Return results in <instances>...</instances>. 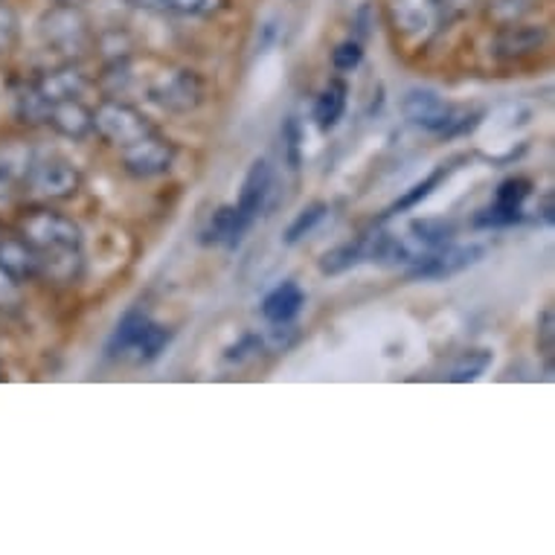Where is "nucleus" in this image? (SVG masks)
<instances>
[{
    "label": "nucleus",
    "instance_id": "nucleus-15",
    "mask_svg": "<svg viewBox=\"0 0 555 555\" xmlns=\"http://www.w3.org/2000/svg\"><path fill=\"white\" fill-rule=\"evenodd\" d=\"M442 178H446V169H437V172L430 175V178H425V181H422V183H416V186H413V190H410L408 195H404V198L396 201V204H392V207H390V212H401V210H410V207H416L420 201H425L430 195V192L437 190Z\"/></svg>",
    "mask_w": 555,
    "mask_h": 555
},
{
    "label": "nucleus",
    "instance_id": "nucleus-8",
    "mask_svg": "<svg viewBox=\"0 0 555 555\" xmlns=\"http://www.w3.org/2000/svg\"><path fill=\"white\" fill-rule=\"evenodd\" d=\"M346 108V85L332 82L326 91L320 93L318 105H314V119H318L320 128L337 126V119L344 117Z\"/></svg>",
    "mask_w": 555,
    "mask_h": 555
},
{
    "label": "nucleus",
    "instance_id": "nucleus-17",
    "mask_svg": "<svg viewBox=\"0 0 555 555\" xmlns=\"http://www.w3.org/2000/svg\"><path fill=\"white\" fill-rule=\"evenodd\" d=\"M520 219V207H509V204H501V201H494V207L489 210H482L477 216V228H506L512 221Z\"/></svg>",
    "mask_w": 555,
    "mask_h": 555
},
{
    "label": "nucleus",
    "instance_id": "nucleus-7",
    "mask_svg": "<svg viewBox=\"0 0 555 555\" xmlns=\"http://www.w3.org/2000/svg\"><path fill=\"white\" fill-rule=\"evenodd\" d=\"M302 302H306V294L297 283H283L280 288H273L262 302V314L276 326L283 323H292L297 314H300Z\"/></svg>",
    "mask_w": 555,
    "mask_h": 555
},
{
    "label": "nucleus",
    "instance_id": "nucleus-9",
    "mask_svg": "<svg viewBox=\"0 0 555 555\" xmlns=\"http://www.w3.org/2000/svg\"><path fill=\"white\" fill-rule=\"evenodd\" d=\"M250 228L242 216H238L236 207H221L216 212V219H212V228H210V236L212 242H224V245H238V238L245 236V230Z\"/></svg>",
    "mask_w": 555,
    "mask_h": 555
},
{
    "label": "nucleus",
    "instance_id": "nucleus-23",
    "mask_svg": "<svg viewBox=\"0 0 555 555\" xmlns=\"http://www.w3.org/2000/svg\"><path fill=\"white\" fill-rule=\"evenodd\" d=\"M285 137H288V149H292V166L300 164V126H297V119H292L288 122V128H285Z\"/></svg>",
    "mask_w": 555,
    "mask_h": 555
},
{
    "label": "nucleus",
    "instance_id": "nucleus-12",
    "mask_svg": "<svg viewBox=\"0 0 555 555\" xmlns=\"http://www.w3.org/2000/svg\"><path fill=\"white\" fill-rule=\"evenodd\" d=\"M366 256L364 242H356V245H340L335 250H328L323 259H320V271L323 273H344L346 268H352Z\"/></svg>",
    "mask_w": 555,
    "mask_h": 555
},
{
    "label": "nucleus",
    "instance_id": "nucleus-24",
    "mask_svg": "<svg viewBox=\"0 0 555 555\" xmlns=\"http://www.w3.org/2000/svg\"><path fill=\"white\" fill-rule=\"evenodd\" d=\"M10 190V166L0 164V195H7Z\"/></svg>",
    "mask_w": 555,
    "mask_h": 555
},
{
    "label": "nucleus",
    "instance_id": "nucleus-20",
    "mask_svg": "<svg viewBox=\"0 0 555 555\" xmlns=\"http://www.w3.org/2000/svg\"><path fill=\"white\" fill-rule=\"evenodd\" d=\"M361 55H364V50H361L358 41H344V44H337V50L332 53V62H335L337 70H352V67L361 64Z\"/></svg>",
    "mask_w": 555,
    "mask_h": 555
},
{
    "label": "nucleus",
    "instance_id": "nucleus-4",
    "mask_svg": "<svg viewBox=\"0 0 555 555\" xmlns=\"http://www.w3.org/2000/svg\"><path fill=\"white\" fill-rule=\"evenodd\" d=\"M24 236L38 247H50V250H67V247L76 245V228L70 221L59 219V216H50V212H41V216H33L29 221H24Z\"/></svg>",
    "mask_w": 555,
    "mask_h": 555
},
{
    "label": "nucleus",
    "instance_id": "nucleus-1",
    "mask_svg": "<svg viewBox=\"0 0 555 555\" xmlns=\"http://www.w3.org/2000/svg\"><path fill=\"white\" fill-rule=\"evenodd\" d=\"M166 340H169V332H166L164 326H155L146 314L131 311V314L122 318V323H119L114 337H111L108 352L114 358L137 352L140 361H152V358H157V352L164 349Z\"/></svg>",
    "mask_w": 555,
    "mask_h": 555
},
{
    "label": "nucleus",
    "instance_id": "nucleus-19",
    "mask_svg": "<svg viewBox=\"0 0 555 555\" xmlns=\"http://www.w3.org/2000/svg\"><path fill=\"white\" fill-rule=\"evenodd\" d=\"M529 195V181L527 178H509L506 183H501L498 190V201L501 204H509V207H520Z\"/></svg>",
    "mask_w": 555,
    "mask_h": 555
},
{
    "label": "nucleus",
    "instance_id": "nucleus-14",
    "mask_svg": "<svg viewBox=\"0 0 555 555\" xmlns=\"http://www.w3.org/2000/svg\"><path fill=\"white\" fill-rule=\"evenodd\" d=\"M134 146H140V157H134V155L126 157L131 169H134L137 164H146L143 169H140V172L149 175V172H160V169L169 164V155L164 152V146H157V143H143V140H140V143H134Z\"/></svg>",
    "mask_w": 555,
    "mask_h": 555
},
{
    "label": "nucleus",
    "instance_id": "nucleus-21",
    "mask_svg": "<svg viewBox=\"0 0 555 555\" xmlns=\"http://www.w3.org/2000/svg\"><path fill=\"white\" fill-rule=\"evenodd\" d=\"M160 3L172 7V10L190 12V15H210L224 7V0H160Z\"/></svg>",
    "mask_w": 555,
    "mask_h": 555
},
{
    "label": "nucleus",
    "instance_id": "nucleus-22",
    "mask_svg": "<svg viewBox=\"0 0 555 555\" xmlns=\"http://www.w3.org/2000/svg\"><path fill=\"white\" fill-rule=\"evenodd\" d=\"M15 15H12L7 7H0V50H7L12 44V38H15Z\"/></svg>",
    "mask_w": 555,
    "mask_h": 555
},
{
    "label": "nucleus",
    "instance_id": "nucleus-13",
    "mask_svg": "<svg viewBox=\"0 0 555 555\" xmlns=\"http://www.w3.org/2000/svg\"><path fill=\"white\" fill-rule=\"evenodd\" d=\"M326 212H328L326 204H311V207H306V210L292 221V228L285 230V242H288V245H297L302 236H309L311 230L326 219Z\"/></svg>",
    "mask_w": 555,
    "mask_h": 555
},
{
    "label": "nucleus",
    "instance_id": "nucleus-25",
    "mask_svg": "<svg viewBox=\"0 0 555 555\" xmlns=\"http://www.w3.org/2000/svg\"><path fill=\"white\" fill-rule=\"evenodd\" d=\"M59 3H76V0H59Z\"/></svg>",
    "mask_w": 555,
    "mask_h": 555
},
{
    "label": "nucleus",
    "instance_id": "nucleus-16",
    "mask_svg": "<svg viewBox=\"0 0 555 555\" xmlns=\"http://www.w3.org/2000/svg\"><path fill=\"white\" fill-rule=\"evenodd\" d=\"M492 364V356L489 352H468V356L460 361V364L454 366V382H474V378H480L482 373H486V366Z\"/></svg>",
    "mask_w": 555,
    "mask_h": 555
},
{
    "label": "nucleus",
    "instance_id": "nucleus-18",
    "mask_svg": "<svg viewBox=\"0 0 555 555\" xmlns=\"http://www.w3.org/2000/svg\"><path fill=\"white\" fill-rule=\"evenodd\" d=\"M413 233L420 238L422 245H446V238L454 233L451 224L446 221H420V224H413Z\"/></svg>",
    "mask_w": 555,
    "mask_h": 555
},
{
    "label": "nucleus",
    "instance_id": "nucleus-6",
    "mask_svg": "<svg viewBox=\"0 0 555 555\" xmlns=\"http://www.w3.org/2000/svg\"><path fill=\"white\" fill-rule=\"evenodd\" d=\"M268 190H271V166L264 160H256L247 172L245 183H242V195H238L236 210L238 216L254 224V219L259 216V210L264 207V198H268Z\"/></svg>",
    "mask_w": 555,
    "mask_h": 555
},
{
    "label": "nucleus",
    "instance_id": "nucleus-3",
    "mask_svg": "<svg viewBox=\"0 0 555 555\" xmlns=\"http://www.w3.org/2000/svg\"><path fill=\"white\" fill-rule=\"evenodd\" d=\"M482 256V247H446L442 254L425 256L420 264L413 268L410 276L416 280H442V276H454V273L465 271L468 264H474Z\"/></svg>",
    "mask_w": 555,
    "mask_h": 555
},
{
    "label": "nucleus",
    "instance_id": "nucleus-2",
    "mask_svg": "<svg viewBox=\"0 0 555 555\" xmlns=\"http://www.w3.org/2000/svg\"><path fill=\"white\" fill-rule=\"evenodd\" d=\"M404 114H408L416 126L439 131V134H454L456 131V111L448 105L442 96L430 91H410L404 100Z\"/></svg>",
    "mask_w": 555,
    "mask_h": 555
},
{
    "label": "nucleus",
    "instance_id": "nucleus-10",
    "mask_svg": "<svg viewBox=\"0 0 555 555\" xmlns=\"http://www.w3.org/2000/svg\"><path fill=\"white\" fill-rule=\"evenodd\" d=\"M36 268V259L27 254V247L18 245V242H7L0 245V271L7 273L10 280H21L27 276Z\"/></svg>",
    "mask_w": 555,
    "mask_h": 555
},
{
    "label": "nucleus",
    "instance_id": "nucleus-5",
    "mask_svg": "<svg viewBox=\"0 0 555 555\" xmlns=\"http://www.w3.org/2000/svg\"><path fill=\"white\" fill-rule=\"evenodd\" d=\"M96 126L102 128V134L108 137V140L122 143V146L140 143V140L146 137V122L137 117L134 111L119 108V105L102 108L100 117H96Z\"/></svg>",
    "mask_w": 555,
    "mask_h": 555
},
{
    "label": "nucleus",
    "instance_id": "nucleus-11",
    "mask_svg": "<svg viewBox=\"0 0 555 555\" xmlns=\"http://www.w3.org/2000/svg\"><path fill=\"white\" fill-rule=\"evenodd\" d=\"M33 183H36L41 192H53V195H62V192H67L70 186H74L76 178H74V172L67 169V166L44 164V166H38V169H36V178H33Z\"/></svg>",
    "mask_w": 555,
    "mask_h": 555
}]
</instances>
